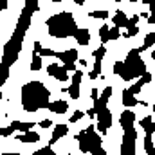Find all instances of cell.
Segmentation results:
<instances>
[{"label":"cell","instance_id":"obj_1","mask_svg":"<svg viewBox=\"0 0 155 155\" xmlns=\"http://www.w3.org/2000/svg\"><path fill=\"white\" fill-rule=\"evenodd\" d=\"M22 108L25 112H38L49 107L51 92L41 81H29L22 87Z\"/></svg>","mask_w":155,"mask_h":155},{"label":"cell","instance_id":"obj_2","mask_svg":"<svg viewBox=\"0 0 155 155\" xmlns=\"http://www.w3.org/2000/svg\"><path fill=\"white\" fill-rule=\"evenodd\" d=\"M78 29L79 27L76 25L74 15L69 13V11L56 13L54 16H51L47 20V31H49V35L52 38H69V36H74Z\"/></svg>","mask_w":155,"mask_h":155},{"label":"cell","instance_id":"obj_3","mask_svg":"<svg viewBox=\"0 0 155 155\" xmlns=\"http://www.w3.org/2000/svg\"><path fill=\"white\" fill-rule=\"evenodd\" d=\"M141 52H143V49H132L128 52V56L124 60V71L121 74L124 81H132L134 78H141L144 72H148L146 65L141 58Z\"/></svg>","mask_w":155,"mask_h":155},{"label":"cell","instance_id":"obj_4","mask_svg":"<svg viewBox=\"0 0 155 155\" xmlns=\"http://www.w3.org/2000/svg\"><path fill=\"white\" fill-rule=\"evenodd\" d=\"M96 128L97 126L90 124V126H87L83 132H79L76 135L78 143H79V150L83 153H92L94 150H97L103 144V139H101L99 134H96Z\"/></svg>","mask_w":155,"mask_h":155},{"label":"cell","instance_id":"obj_5","mask_svg":"<svg viewBox=\"0 0 155 155\" xmlns=\"http://www.w3.org/2000/svg\"><path fill=\"white\" fill-rule=\"evenodd\" d=\"M135 139H137V132L135 128H126L124 135H123V143H121V155H134L135 153Z\"/></svg>","mask_w":155,"mask_h":155},{"label":"cell","instance_id":"obj_6","mask_svg":"<svg viewBox=\"0 0 155 155\" xmlns=\"http://www.w3.org/2000/svg\"><path fill=\"white\" fill-rule=\"evenodd\" d=\"M96 126H97V130L101 134H107V130L112 126V114H110V110L107 107L97 110V124Z\"/></svg>","mask_w":155,"mask_h":155},{"label":"cell","instance_id":"obj_7","mask_svg":"<svg viewBox=\"0 0 155 155\" xmlns=\"http://www.w3.org/2000/svg\"><path fill=\"white\" fill-rule=\"evenodd\" d=\"M69 71H67V67L63 65H58V63H51V65H47V74L49 76H52L54 79H58V81H67L69 79V74H67Z\"/></svg>","mask_w":155,"mask_h":155},{"label":"cell","instance_id":"obj_8","mask_svg":"<svg viewBox=\"0 0 155 155\" xmlns=\"http://www.w3.org/2000/svg\"><path fill=\"white\" fill-rule=\"evenodd\" d=\"M81 78H83V72H81V71H74L72 83H71V87L67 88V92H69V96H71L72 99H78V97H79V85H81Z\"/></svg>","mask_w":155,"mask_h":155},{"label":"cell","instance_id":"obj_9","mask_svg":"<svg viewBox=\"0 0 155 155\" xmlns=\"http://www.w3.org/2000/svg\"><path fill=\"white\" fill-rule=\"evenodd\" d=\"M110 96H112V87H107V88L101 92V96L94 101V110L97 112V110L105 108V107H107V103H108V99H110Z\"/></svg>","mask_w":155,"mask_h":155},{"label":"cell","instance_id":"obj_10","mask_svg":"<svg viewBox=\"0 0 155 155\" xmlns=\"http://www.w3.org/2000/svg\"><path fill=\"white\" fill-rule=\"evenodd\" d=\"M56 58L61 61V63H74L78 60V51L76 49H67L63 52H56Z\"/></svg>","mask_w":155,"mask_h":155},{"label":"cell","instance_id":"obj_11","mask_svg":"<svg viewBox=\"0 0 155 155\" xmlns=\"http://www.w3.org/2000/svg\"><path fill=\"white\" fill-rule=\"evenodd\" d=\"M137 22H139V15H134L132 18H128V25H126V33L123 35V38H132L139 33V27H137Z\"/></svg>","mask_w":155,"mask_h":155},{"label":"cell","instance_id":"obj_12","mask_svg":"<svg viewBox=\"0 0 155 155\" xmlns=\"http://www.w3.org/2000/svg\"><path fill=\"white\" fill-rule=\"evenodd\" d=\"M119 123H121L123 130L132 128V126H134V123H135V114H134L132 110H124V112L119 116Z\"/></svg>","mask_w":155,"mask_h":155},{"label":"cell","instance_id":"obj_13","mask_svg":"<svg viewBox=\"0 0 155 155\" xmlns=\"http://www.w3.org/2000/svg\"><path fill=\"white\" fill-rule=\"evenodd\" d=\"M47 110H51V112H54V114H65V112L69 110V103L63 101V99H58V101L49 103Z\"/></svg>","mask_w":155,"mask_h":155},{"label":"cell","instance_id":"obj_14","mask_svg":"<svg viewBox=\"0 0 155 155\" xmlns=\"http://www.w3.org/2000/svg\"><path fill=\"white\" fill-rule=\"evenodd\" d=\"M67 132H69V126L67 124H56V128H54V132H52V137H51V146L52 144H56L61 137H65L67 135Z\"/></svg>","mask_w":155,"mask_h":155},{"label":"cell","instance_id":"obj_15","mask_svg":"<svg viewBox=\"0 0 155 155\" xmlns=\"http://www.w3.org/2000/svg\"><path fill=\"white\" fill-rule=\"evenodd\" d=\"M139 101H137V97H135V94L130 90V88H126V90H123V105L126 107V108H132V107H135Z\"/></svg>","mask_w":155,"mask_h":155},{"label":"cell","instance_id":"obj_16","mask_svg":"<svg viewBox=\"0 0 155 155\" xmlns=\"http://www.w3.org/2000/svg\"><path fill=\"white\" fill-rule=\"evenodd\" d=\"M18 141L20 143H24V144H29V143H38L40 141V135L36 132H33V130H29V132H22L20 135H18Z\"/></svg>","mask_w":155,"mask_h":155},{"label":"cell","instance_id":"obj_17","mask_svg":"<svg viewBox=\"0 0 155 155\" xmlns=\"http://www.w3.org/2000/svg\"><path fill=\"white\" fill-rule=\"evenodd\" d=\"M74 38L79 45H83V47H87L88 43H90V31L88 29H78L76 35H74Z\"/></svg>","mask_w":155,"mask_h":155},{"label":"cell","instance_id":"obj_18","mask_svg":"<svg viewBox=\"0 0 155 155\" xmlns=\"http://www.w3.org/2000/svg\"><path fill=\"white\" fill-rule=\"evenodd\" d=\"M112 22H114L116 27H126V25H128V16L124 15V11H119V9H117V13L114 15Z\"/></svg>","mask_w":155,"mask_h":155},{"label":"cell","instance_id":"obj_19","mask_svg":"<svg viewBox=\"0 0 155 155\" xmlns=\"http://www.w3.org/2000/svg\"><path fill=\"white\" fill-rule=\"evenodd\" d=\"M139 124H141V128H143L146 134H153V132H155V123H153V119H152L150 116H148V117H143Z\"/></svg>","mask_w":155,"mask_h":155},{"label":"cell","instance_id":"obj_20","mask_svg":"<svg viewBox=\"0 0 155 155\" xmlns=\"http://www.w3.org/2000/svg\"><path fill=\"white\" fill-rule=\"evenodd\" d=\"M11 126L15 130H18V132H29V130H33V123H22V121H13Z\"/></svg>","mask_w":155,"mask_h":155},{"label":"cell","instance_id":"obj_21","mask_svg":"<svg viewBox=\"0 0 155 155\" xmlns=\"http://www.w3.org/2000/svg\"><path fill=\"white\" fill-rule=\"evenodd\" d=\"M99 40H101V43H107L110 40V27L107 24L101 25V29H99Z\"/></svg>","mask_w":155,"mask_h":155},{"label":"cell","instance_id":"obj_22","mask_svg":"<svg viewBox=\"0 0 155 155\" xmlns=\"http://www.w3.org/2000/svg\"><path fill=\"white\" fill-rule=\"evenodd\" d=\"M152 135L153 134H146V137H144V150H146V153L152 155L153 153V139H152Z\"/></svg>","mask_w":155,"mask_h":155},{"label":"cell","instance_id":"obj_23","mask_svg":"<svg viewBox=\"0 0 155 155\" xmlns=\"http://www.w3.org/2000/svg\"><path fill=\"white\" fill-rule=\"evenodd\" d=\"M101 61H103V60H96L94 69L88 72V78H90V79H96L97 76H101Z\"/></svg>","mask_w":155,"mask_h":155},{"label":"cell","instance_id":"obj_24","mask_svg":"<svg viewBox=\"0 0 155 155\" xmlns=\"http://www.w3.org/2000/svg\"><path fill=\"white\" fill-rule=\"evenodd\" d=\"M41 54H33L31 58V71H40L41 69Z\"/></svg>","mask_w":155,"mask_h":155},{"label":"cell","instance_id":"obj_25","mask_svg":"<svg viewBox=\"0 0 155 155\" xmlns=\"http://www.w3.org/2000/svg\"><path fill=\"white\" fill-rule=\"evenodd\" d=\"M90 18H101V20H107V18H108V11H107V9L92 11V13H90Z\"/></svg>","mask_w":155,"mask_h":155},{"label":"cell","instance_id":"obj_26","mask_svg":"<svg viewBox=\"0 0 155 155\" xmlns=\"http://www.w3.org/2000/svg\"><path fill=\"white\" fill-rule=\"evenodd\" d=\"M155 43V33H150V35H146V38H144V43H143V51H146L148 47H152Z\"/></svg>","mask_w":155,"mask_h":155},{"label":"cell","instance_id":"obj_27","mask_svg":"<svg viewBox=\"0 0 155 155\" xmlns=\"http://www.w3.org/2000/svg\"><path fill=\"white\" fill-rule=\"evenodd\" d=\"M123 71H124V61H116V63H114V74L121 76Z\"/></svg>","mask_w":155,"mask_h":155},{"label":"cell","instance_id":"obj_28","mask_svg":"<svg viewBox=\"0 0 155 155\" xmlns=\"http://www.w3.org/2000/svg\"><path fill=\"white\" fill-rule=\"evenodd\" d=\"M105 52H107V49H105V47H99V49H96L92 54H94L96 60H103V58H105Z\"/></svg>","mask_w":155,"mask_h":155},{"label":"cell","instance_id":"obj_29","mask_svg":"<svg viewBox=\"0 0 155 155\" xmlns=\"http://www.w3.org/2000/svg\"><path fill=\"white\" fill-rule=\"evenodd\" d=\"M13 132H15V128H13V126H11V124H9V126H7V128H4V126H2V128H0V135H2V137H9V135H11V134H13Z\"/></svg>","mask_w":155,"mask_h":155},{"label":"cell","instance_id":"obj_30","mask_svg":"<svg viewBox=\"0 0 155 155\" xmlns=\"http://www.w3.org/2000/svg\"><path fill=\"white\" fill-rule=\"evenodd\" d=\"M150 81H152V74H150V72H144L143 76L139 78V83H141L143 87H144V85H148Z\"/></svg>","mask_w":155,"mask_h":155},{"label":"cell","instance_id":"obj_31","mask_svg":"<svg viewBox=\"0 0 155 155\" xmlns=\"http://www.w3.org/2000/svg\"><path fill=\"white\" fill-rule=\"evenodd\" d=\"M35 155H54V153H52V148H51V144H49V146L41 148L38 152H35Z\"/></svg>","mask_w":155,"mask_h":155},{"label":"cell","instance_id":"obj_32","mask_svg":"<svg viewBox=\"0 0 155 155\" xmlns=\"http://www.w3.org/2000/svg\"><path fill=\"white\" fill-rule=\"evenodd\" d=\"M119 29H121V27H114V29H110V40H119L121 38Z\"/></svg>","mask_w":155,"mask_h":155},{"label":"cell","instance_id":"obj_33","mask_svg":"<svg viewBox=\"0 0 155 155\" xmlns=\"http://www.w3.org/2000/svg\"><path fill=\"white\" fill-rule=\"evenodd\" d=\"M141 88H143V85H141V83H139V81H135V83H134V85H132V87H130V90H132V92H134V94H135V96H137V94H139V92H141Z\"/></svg>","mask_w":155,"mask_h":155},{"label":"cell","instance_id":"obj_34","mask_svg":"<svg viewBox=\"0 0 155 155\" xmlns=\"http://www.w3.org/2000/svg\"><path fill=\"white\" fill-rule=\"evenodd\" d=\"M83 116H85V112H79V110H78V112H74V114H72V117H71V123H76V121H79Z\"/></svg>","mask_w":155,"mask_h":155},{"label":"cell","instance_id":"obj_35","mask_svg":"<svg viewBox=\"0 0 155 155\" xmlns=\"http://www.w3.org/2000/svg\"><path fill=\"white\" fill-rule=\"evenodd\" d=\"M40 54H41V56H56V52H54L52 49H41Z\"/></svg>","mask_w":155,"mask_h":155},{"label":"cell","instance_id":"obj_36","mask_svg":"<svg viewBox=\"0 0 155 155\" xmlns=\"http://www.w3.org/2000/svg\"><path fill=\"white\" fill-rule=\"evenodd\" d=\"M51 124H52V121H51V119H43V121H40V126H41V128H45V130H47V128H51Z\"/></svg>","mask_w":155,"mask_h":155},{"label":"cell","instance_id":"obj_37","mask_svg":"<svg viewBox=\"0 0 155 155\" xmlns=\"http://www.w3.org/2000/svg\"><path fill=\"white\" fill-rule=\"evenodd\" d=\"M41 49H43V47H41V43L36 40V41H35V52H33V54H40V52H41Z\"/></svg>","mask_w":155,"mask_h":155},{"label":"cell","instance_id":"obj_38","mask_svg":"<svg viewBox=\"0 0 155 155\" xmlns=\"http://www.w3.org/2000/svg\"><path fill=\"white\" fill-rule=\"evenodd\" d=\"M92 155H107V152L103 150V146H99L97 150H94V152H92Z\"/></svg>","mask_w":155,"mask_h":155},{"label":"cell","instance_id":"obj_39","mask_svg":"<svg viewBox=\"0 0 155 155\" xmlns=\"http://www.w3.org/2000/svg\"><path fill=\"white\" fill-rule=\"evenodd\" d=\"M65 67H67V71H76V61L74 63H63Z\"/></svg>","mask_w":155,"mask_h":155},{"label":"cell","instance_id":"obj_40","mask_svg":"<svg viewBox=\"0 0 155 155\" xmlns=\"http://www.w3.org/2000/svg\"><path fill=\"white\" fill-rule=\"evenodd\" d=\"M97 97H99V90H97V88H94V90H92V99L96 101Z\"/></svg>","mask_w":155,"mask_h":155},{"label":"cell","instance_id":"obj_41","mask_svg":"<svg viewBox=\"0 0 155 155\" xmlns=\"http://www.w3.org/2000/svg\"><path fill=\"white\" fill-rule=\"evenodd\" d=\"M148 5H150V13H152V15H155V0H153V2H150Z\"/></svg>","mask_w":155,"mask_h":155},{"label":"cell","instance_id":"obj_42","mask_svg":"<svg viewBox=\"0 0 155 155\" xmlns=\"http://www.w3.org/2000/svg\"><path fill=\"white\" fill-rule=\"evenodd\" d=\"M146 20H148V24H155V15H150Z\"/></svg>","mask_w":155,"mask_h":155},{"label":"cell","instance_id":"obj_43","mask_svg":"<svg viewBox=\"0 0 155 155\" xmlns=\"http://www.w3.org/2000/svg\"><path fill=\"white\" fill-rule=\"evenodd\" d=\"M76 4H78V5H83V4H85V0H76Z\"/></svg>","mask_w":155,"mask_h":155},{"label":"cell","instance_id":"obj_44","mask_svg":"<svg viewBox=\"0 0 155 155\" xmlns=\"http://www.w3.org/2000/svg\"><path fill=\"white\" fill-rule=\"evenodd\" d=\"M152 58H153V60H155V51H153V52H152Z\"/></svg>","mask_w":155,"mask_h":155},{"label":"cell","instance_id":"obj_45","mask_svg":"<svg viewBox=\"0 0 155 155\" xmlns=\"http://www.w3.org/2000/svg\"><path fill=\"white\" fill-rule=\"evenodd\" d=\"M54 2H61V0H54ZM72 2H76V0H72Z\"/></svg>","mask_w":155,"mask_h":155},{"label":"cell","instance_id":"obj_46","mask_svg":"<svg viewBox=\"0 0 155 155\" xmlns=\"http://www.w3.org/2000/svg\"><path fill=\"white\" fill-rule=\"evenodd\" d=\"M153 110H155V103H153Z\"/></svg>","mask_w":155,"mask_h":155},{"label":"cell","instance_id":"obj_47","mask_svg":"<svg viewBox=\"0 0 155 155\" xmlns=\"http://www.w3.org/2000/svg\"><path fill=\"white\" fill-rule=\"evenodd\" d=\"M152 155H155V150H153V153H152Z\"/></svg>","mask_w":155,"mask_h":155},{"label":"cell","instance_id":"obj_48","mask_svg":"<svg viewBox=\"0 0 155 155\" xmlns=\"http://www.w3.org/2000/svg\"><path fill=\"white\" fill-rule=\"evenodd\" d=\"M130 2H135V0H130Z\"/></svg>","mask_w":155,"mask_h":155}]
</instances>
